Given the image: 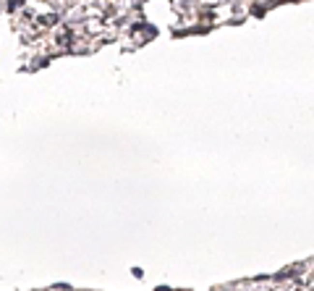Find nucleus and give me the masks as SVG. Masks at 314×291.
Segmentation results:
<instances>
[{
  "mask_svg": "<svg viewBox=\"0 0 314 291\" xmlns=\"http://www.w3.org/2000/svg\"><path fill=\"white\" fill-rule=\"evenodd\" d=\"M58 18H60L58 14H47V16H42V24L45 27H53V24H58Z\"/></svg>",
  "mask_w": 314,
  "mask_h": 291,
  "instance_id": "f257e3e1",
  "label": "nucleus"
},
{
  "mask_svg": "<svg viewBox=\"0 0 314 291\" xmlns=\"http://www.w3.org/2000/svg\"><path fill=\"white\" fill-rule=\"evenodd\" d=\"M58 45H63V48H66V45H71V37H68V34H60V40H58Z\"/></svg>",
  "mask_w": 314,
  "mask_h": 291,
  "instance_id": "f03ea898",
  "label": "nucleus"
}]
</instances>
